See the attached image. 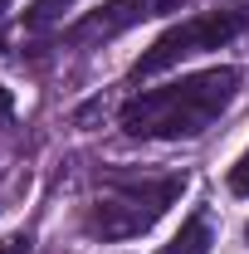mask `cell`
<instances>
[{"label": "cell", "mask_w": 249, "mask_h": 254, "mask_svg": "<svg viewBox=\"0 0 249 254\" xmlns=\"http://www.w3.org/2000/svg\"><path fill=\"white\" fill-rule=\"evenodd\" d=\"M245 88V68L240 64H215V68H195L181 73L161 88H137L123 103L118 123L137 142H186L200 137L225 118V108Z\"/></svg>", "instance_id": "1"}, {"label": "cell", "mask_w": 249, "mask_h": 254, "mask_svg": "<svg viewBox=\"0 0 249 254\" xmlns=\"http://www.w3.org/2000/svg\"><path fill=\"white\" fill-rule=\"evenodd\" d=\"M186 190V171H127V166H103L88 200V235L93 240H137L147 235Z\"/></svg>", "instance_id": "2"}, {"label": "cell", "mask_w": 249, "mask_h": 254, "mask_svg": "<svg viewBox=\"0 0 249 254\" xmlns=\"http://www.w3.org/2000/svg\"><path fill=\"white\" fill-rule=\"evenodd\" d=\"M249 25V5H225V10H200V15H190L181 25H171V30L152 39L147 49H142V59L132 64V73H127V83L137 88V83H147L156 73H166V68H176V64L195 59V54H210V49H225L230 39H240Z\"/></svg>", "instance_id": "3"}, {"label": "cell", "mask_w": 249, "mask_h": 254, "mask_svg": "<svg viewBox=\"0 0 249 254\" xmlns=\"http://www.w3.org/2000/svg\"><path fill=\"white\" fill-rule=\"evenodd\" d=\"M186 0H103L98 10H88L83 20L68 25V44H108L127 34L132 25L152 20V15H166V10H181Z\"/></svg>", "instance_id": "4"}, {"label": "cell", "mask_w": 249, "mask_h": 254, "mask_svg": "<svg viewBox=\"0 0 249 254\" xmlns=\"http://www.w3.org/2000/svg\"><path fill=\"white\" fill-rule=\"evenodd\" d=\"M210 245H215V220H210V210L200 205V210H190V220L176 230V240L161 254H210Z\"/></svg>", "instance_id": "5"}, {"label": "cell", "mask_w": 249, "mask_h": 254, "mask_svg": "<svg viewBox=\"0 0 249 254\" xmlns=\"http://www.w3.org/2000/svg\"><path fill=\"white\" fill-rule=\"evenodd\" d=\"M68 5H73V0H34L30 10H25V30H44V25H49L54 15H63Z\"/></svg>", "instance_id": "6"}, {"label": "cell", "mask_w": 249, "mask_h": 254, "mask_svg": "<svg viewBox=\"0 0 249 254\" xmlns=\"http://www.w3.org/2000/svg\"><path fill=\"white\" fill-rule=\"evenodd\" d=\"M225 186L235 190V195H249V147H245V157L230 166V176H225Z\"/></svg>", "instance_id": "7"}, {"label": "cell", "mask_w": 249, "mask_h": 254, "mask_svg": "<svg viewBox=\"0 0 249 254\" xmlns=\"http://www.w3.org/2000/svg\"><path fill=\"white\" fill-rule=\"evenodd\" d=\"M30 250H34V235H30V230H20V235L0 240V254H30Z\"/></svg>", "instance_id": "8"}, {"label": "cell", "mask_w": 249, "mask_h": 254, "mask_svg": "<svg viewBox=\"0 0 249 254\" xmlns=\"http://www.w3.org/2000/svg\"><path fill=\"white\" fill-rule=\"evenodd\" d=\"M10 118H15V98H10V88H5V83H0V127L10 123Z\"/></svg>", "instance_id": "9"}, {"label": "cell", "mask_w": 249, "mask_h": 254, "mask_svg": "<svg viewBox=\"0 0 249 254\" xmlns=\"http://www.w3.org/2000/svg\"><path fill=\"white\" fill-rule=\"evenodd\" d=\"M10 5H15V0H0V49H5V25H10Z\"/></svg>", "instance_id": "10"}, {"label": "cell", "mask_w": 249, "mask_h": 254, "mask_svg": "<svg viewBox=\"0 0 249 254\" xmlns=\"http://www.w3.org/2000/svg\"><path fill=\"white\" fill-rule=\"evenodd\" d=\"M245 245H249V225H245Z\"/></svg>", "instance_id": "11"}]
</instances>
